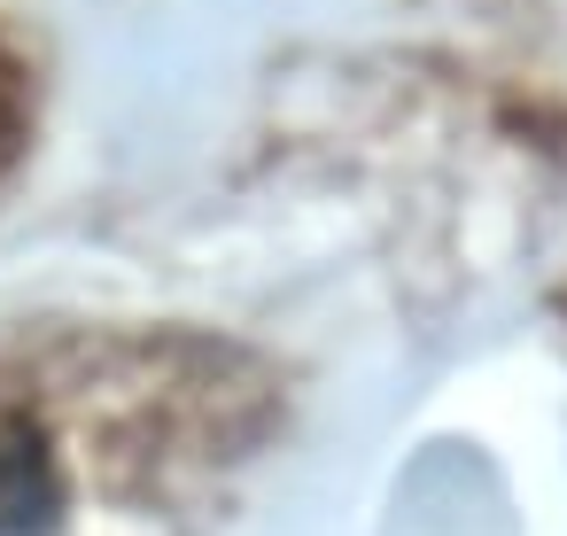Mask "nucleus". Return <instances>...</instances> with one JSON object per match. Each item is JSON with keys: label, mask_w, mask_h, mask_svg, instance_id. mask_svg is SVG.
<instances>
[{"label": "nucleus", "mask_w": 567, "mask_h": 536, "mask_svg": "<svg viewBox=\"0 0 567 536\" xmlns=\"http://www.w3.org/2000/svg\"><path fill=\"white\" fill-rule=\"evenodd\" d=\"M40 505H48V474H40V458L0 443V536H9V528H24Z\"/></svg>", "instance_id": "nucleus-1"}]
</instances>
